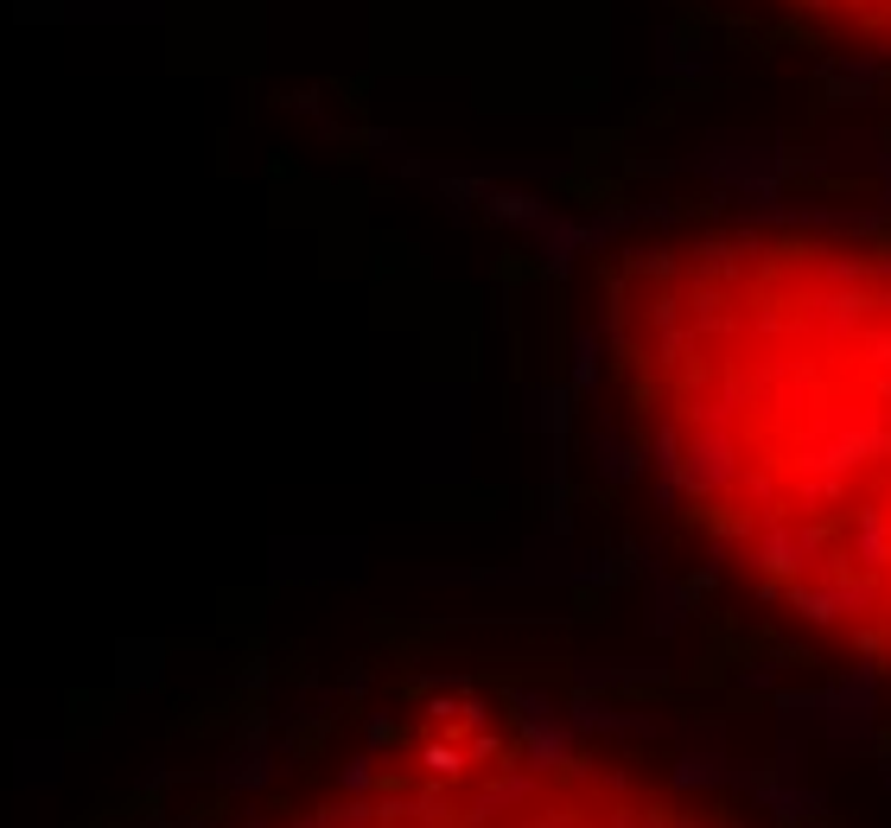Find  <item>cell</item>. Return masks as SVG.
<instances>
[{
  "mask_svg": "<svg viewBox=\"0 0 891 828\" xmlns=\"http://www.w3.org/2000/svg\"><path fill=\"white\" fill-rule=\"evenodd\" d=\"M624 485L739 612L891 688V204L707 192L592 255Z\"/></svg>",
  "mask_w": 891,
  "mask_h": 828,
  "instance_id": "6da1fadb",
  "label": "cell"
},
{
  "mask_svg": "<svg viewBox=\"0 0 891 828\" xmlns=\"http://www.w3.org/2000/svg\"><path fill=\"white\" fill-rule=\"evenodd\" d=\"M172 828H809L783 784L650 714L421 688Z\"/></svg>",
  "mask_w": 891,
  "mask_h": 828,
  "instance_id": "7a4b0ae2",
  "label": "cell"
},
{
  "mask_svg": "<svg viewBox=\"0 0 891 828\" xmlns=\"http://www.w3.org/2000/svg\"><path fill=\"white\" fill-rule=\"evenodd\" d=\"M739 45L891 102V0H694Z\"/></svg>",
  "mask_w": 891,
  "mask_h": 828,
  "instance_id": "3957f363",
  "label": "cell"
}]
</instances>
